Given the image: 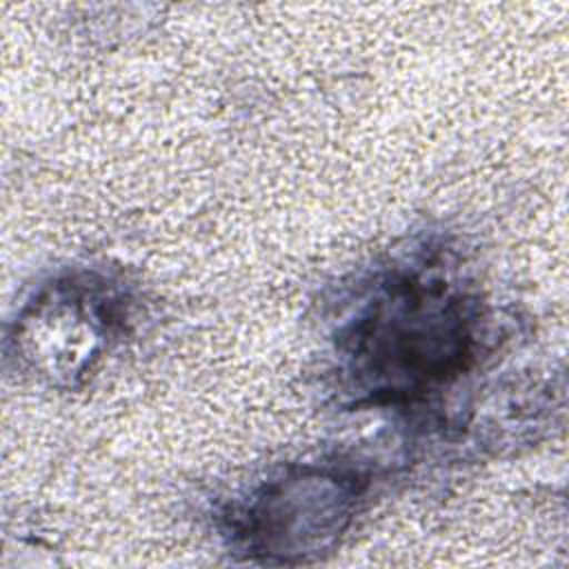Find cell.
I'll use <instances>...</instances> for the list:
<instances>
[{
  "mask_svg": "<svg viewBox=\"0 0 569 569\" xmlns=\"http://www.w3.org/2000/svg\"><path fill=\"white\" fill-rule=\"evenodd\" d=\"M480 333V302L447 269L391 267L338 327L340 385L358 405L425 400L473 367Z\"/></svg>",
  "mask_w": 569,
  "mask_h": 569,
  "instance_id": "obj_1",
  "label": "cell"
},
{
  "mask_svg": "<svg viewBox=\"0 0 569 569\" xmlns=\"http://www.w3.org/2000/svg\"><path fill=\"white\" fill-rule=\"evenodd\" d=\"M365 491L367 480L356 469L327 462L291 467L229 516L231 545L262 562L316 560L351 527Z\"/></svg>",
  "mask_w": 569,
  "mask_h": 569,
  "instance_id": "obj_2",
  "label": "cell"
},
{
  "mask_svg": "<svg viewBox=\"0 0 569 569\" xmlns=\"http://www.w3.org/2000/svg\"><path fill=\"white\" fill-rule=\"evenodd\" d=\"M127 305L116 284L98 273H69L33 293L9 342L29 373L71 387L120 340Z\"/></svg>",
  "mask_w": 569,
  "mask_h": 569,
  "instance_id": "obj_3",
  "label": "cell"
}]
</instances>
